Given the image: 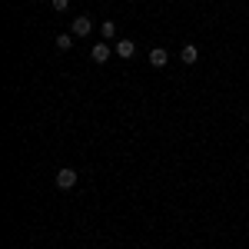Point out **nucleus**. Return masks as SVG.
I'll use <instances>...</instances> for the list:
<instances>
[{
  "label": "nucleus",
  "mask_w": 249,
  "mask_h": 249,
  "mask_svg": "<svg viewBox=\"0 0 249 249\" xmlns=\"http://www.w3.org/2000/svg\"><path fill=\"white\" fill-rule=\"evenodd\" d=\"M93 34V20L90 17H77L73 20V37H90Z\"/></svg>",
  "instance_id": "nucleus-3"
},
{
  "label": "nucleus",
  "mask_w": 249,
  "mask_h": 249,
  "mask_svg": "<svg viewBox=\"0 0 249 249\" xmlns=\"http://www.w3.org/2000/svg\"><path fill=\"white\" fill-rule=\"evenodd\" d=\"M166 63H170V53L163 47H153L150 50V67H166Z\"/></svg>",
  "instance_id": "nucleus-5"
},
{
  "label": "nucleus",
  "mask_w": 249,
  "mask_h": 249,
  "mask_svg": "<svg viewBox=\"0 0 249 249\" xmlns=\"http://www.w3.org/2000/svg\"><path fill=\"white\" fill-rule=\"evenodd\" d=\"M179 60H183L186 67H193V63L199 60V50H196V43H186V47L179 50Z\"/></svg>",
  "instance_id": "nucleus-6"
},
{
  "label": "nucleus",
  "mask_w": 249,
  "mask_h": 249,
  "mask_svg": "<svg viewBox=\"0 0 249 249\" xmlns=\"http://www.w3.org/2000/svg\"><path fill=\"white\" fill-rule=\"evenodd\" d=\"M73 47V34H60L57 37V50H70Z\"/></svg>",
  "instance_id": "nucleus-8"
},
{
  "label": "nucleus",
  "mask_w": 249,
  "mask_h": 249,
  "mask_svg": "<svg viewBox=\"0 0 249 249\" xmlns=\"http://www.w3.org/2000/svg\"><path fill=\"white\" fill-rule=\"evenodd\" d=\"M113 53H116V57H123V60H130L136 53V43H133V40H126V37L116 40V43H113Z\"/></svg>",
  "instance_id": "nucleus-1"
},
{
  "label": "nucleus",
  "mask_w": 249,
  "mask_h": 249,
  "mask_svg": "<svg viewBox=\"0 0 249 249\" xmlns=\"http://www.w3.org/2000/svg\"><path fill=\"white\" fill-rule=\"evenodd\" d=\"M67 7H70V0H53V10H57V14H63Z\"/></svg>",
  "instance_id": "nucleus-9"
},
{
  "label": "nucleus",
  "mask_w": 249,
  "mask_h": 249,
  "mask_svg": "<svg viewBox=\"0 0 249 249\" xmlns=\"http://www.w3.org/2000/svg\"><path fill=\"white\" fill-rule=\"evenodd\" d=\"M100 34H103L107 40H113L116 37V23L113 20H103V23H100Z\"/></svg>",
  "instance_id": "nucleus-7"
},
{
  "label": "nucleus",
  "mask_w": 249,
  "mask_h": 249,
  "mask_svg": "<svg viewBox=\"0 0 249 249\" xmlns=\"http://www.w3.org/2000/svg\"><path fill=\"white\" fill-rule=\"evenodd\" d=\"M110 53H113V47H107V43H96L93 50H90L93 63H107V60H110Z\"/></svg>",
  "instance_id": "nucleus-4"
},
{
  "label": "nucleus",
  "mask_w": 249,
  "mask_h": 249,
  "mask_svg": "<svg viewBox=\"0 0 249 249\" xmlns=\"http://www.w3.org/2000/svg\"><path fill=\"white\" fill-rule=\"evenodd\" d=\"M57 186L60 190H73V186H77V170H70V166L60 170L57 173Z\"/></svg>",
  "instance_id": "nucleus-2"
}]
</instances>
